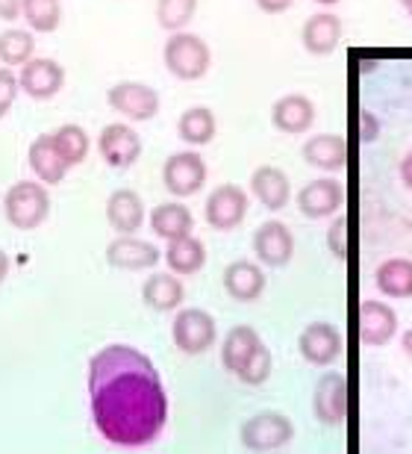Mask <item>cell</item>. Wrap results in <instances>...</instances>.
I'll use <instances>...</instances> for the list:
<instances>
[{
  "instance_id": "4",
  "label": "cell",
  "mask_w": 412,
  "mask_h": 454,
  "mask_svg": "<svg viewBox=\"0 0 412 454\" xmlns=\"http://www.w3.org/2000/svg\"><path fill=\"white\" fill-rule=\"evenodd\" d=\"M295 437V422L286 413L277 411H262L242 422L239 440L247 451H277L289 446Z\"/></svg>"
},
{
  "instance_id": "1",
  "label": "cell",
  "mask_w": 412,
  "mask_h": 454,
  "mask_svg": "<svg viewBox=\"0 0 412 454\" xmlns=\"http://www.w3.org/2000/svg\"><path fill=\"white\" fill-rule=\"evenodd\" d=\"M89 402L100 437L139 449L162 434L168 395L153 360L133 345H106L89 363Z\"/></svg>"
},
{
  "instance_id": "28",
  "label": "cell",
  "mask_w": 412,
  "mask_h": 454,
  "mask_svg": "<svg viewBox=\"0 0 412 454\" xmlns=\"http://www.w3.org/2000/svg\"><path fill=\"white\" fill-rule=\"evenodd\" d=\"M260 342H262L260 333H256L251 325H236L222 342V366L236 375V372L245 366V360L256 351V345Z\"/></svg>"
},
{
  "instance_id": "44",
  "label": "cell",
  "mask_w": 412,
  "mask_h": 454,
  "mask_svg": "<svg viewBox=\"0 0 412 454\" xmlns=\"http://www.w3.org/2000/svg\"><path fill=\"white\" fill-rule=\"evenodd\" d=\"M407 12H409V18H412V0H409V4H407Z\"/></svg>"
},
{
  "instance_id": "24",
  "label": "cell",
  "mask_w": 412,
  "mask_h": 454,
  "mask_svg": "<svg viewBox=\"0 0 412 454\" xmlns=\"http://www.w3.org/2000/svg\"><path fill=\"white\" fill-rule=\"evenodd\" d=\"M142 298H144V304H148L151 310L171 313V310H177V307L183 304L186 289H183V280L174 275V271H157V275H151L148 280H144Z\"/></svg>"
},
{
  "instance_id": "22",
  "label": "cell",
  "mask_w": 412,
  "mask_h": 454,
  "mask_svg": "<svg viewBox=\"0 0 412 454\" xmlns=\"http://www.w3.org/2000/svg\"><path fill=\"white\" fill-rule=\"evenodd\" d=\"M304 160L313 168L342 171L347 166V139L338 133H318L304 145Z\"/></svg>"
},
{
  "instance_id": "36",
  "label": "cell",
  "mask_w": 412,
  "mask_h": 454,
  "mask_svg": "<svg viewBox=\"0 0 412 454\" xmlns=\"http://www.w3.org/2000/svg\"><path fill=\"white\" fill-rule=\"evenodd\" d=\"M18 89H21V83H18V74L9 66H4V68H0V118L12 110V104L18 98Z\"/></svg>"
},
{
  "instance_id": "8",
  "label": "cell",
  "mask_w": 412,
  "mask_h": 454,
  "mask_svg": "<svg viewBox=\"0 0 412 454\" xmlns=\"http://www.w3.org/2000/svg\"><path fill=\"white\" fill-rule=\"evenodd\" d=\"M347 407H351V380H347L342 372H324L315 384V395H313V411L315 419L322 425H342L347 416Z\"/></svg>"
},
{
  "instance_id": "35",
  "label": "cell",
  "mask_w": 412,
  "mask_h": 454,
  "mask_svg": "<svg viewBox=\"0 0 412 454\" xmlns=\"http://www.w3.org/2000/svg\"><path fill=\"white\" fill-rule=\"evenodd\" d=\"M327 248L333 251V257L342 260V262H347V257H351V219H347V215H338V219L330 224Z\"/></svg>"
},
{
  "instance_id": "21",
  "label": "cell",
  "mask_w": 412,
  "mask_h": 454,
  "mask_svg": "<svg viewBox=\"0 0 412 454\" xmlns=\"http://www.w3.org/2000/svg\"><path fill=\"white\" fill-rule=\"evenodd\" d=\"M30 168L44 186L62 184L66 171L71 168L68 162L59 157V151H57V145H53L51 133H42V136H35V139H33V145H30Z\"/></svg>"
},
{
  "instance_id": "43",
  "label": "cell",
  "mask_w": 412,
  "mask_h": 454,
  "mask_svg": "<svg viewBox=\"0 0 412 454\" xmlns=\"http://www.w3.org/2000/svg\"><path fill=\"white\" fill-rule=\"evenodd\" d=\"M315 4H318V6H336L338 0H315Z\"/></svg>"
},
{
  "instance_id": "3",
  "label": "cell",
  "mask_w": 412,
  "mask_h": 454,
  "mask_svg": "<svg viewBox=\"0 0 412 454\" xmlns=\"http://www.w3.org/2000/svg\"><path fill=\"white\" fill-rule=\"evenodd\" d=\"M6 222L18 231H35L51 213V195L42 180H18L4 198Z\"/></svg>"
},
{
  "instance_id": "14",
  "label": "cell",
  "mask_w": 412,
  "mask_h": 454,
  "mask_svg": "<svg viewBox=\"0 0 412 454\" xmlns=\"http://www.w3.org/2000/svg\"><path fill=\"white\" fill-rule=\"evenodd\" d=\"M97 151L106 166L130 168L142 157V139L130 124H106L97 139Z\"/></svg>"
},
{
  "instance_id": "2",
  "label": "cell",
  "mask_w": 412,
  "mask_h": 454,
  "mask_svg": "<svg viewBox=\"0 0 412 454\" xmlns=\"http://www.w3.org/2000/svg\"><path fill=\"white\" fill-rule=\"evenodd\" d=\"M162 59H165V68H168L177 80H183V83H195V80L206 77L209 66H213V51H209V44L200 39V35L177 30L168 35V42H165Z\"/></svg>"
},
{
  "instance_id": "25",
  "label": "cell",
  "mask_w": 412,
  "mask_h": 454,
  "mask_svg": "<svg viewBox=\"0 0 412 454\" xmlns=\"http://www.w3.org/2000/svg\"><path fill=\"white\" fill-rule=\"evenodd\" d=\"M191 227H195V219H191V210L186 204L168 201V204H159L151 210V231L165 242L189 236Z\"/></svg>"
},
{
  "instance_id": "45",
  "label": "cell",
  "mask_w": 412,
  "mask_h": 454,
  "mask_svg": "<svg viewBox=\"0 0 412 454\" xmlns=\"http://www.w3.org/2000/svg\"><path fill=\"white\" fill-rule=\"evenodd\" d=\"M400 4H404V6H407V4H409V0H400Z\"/></svg>"
},
{
  "instance_id": "29",
  "label": "cell",
  "mask_w": 412,
  "mask_h": 454,
  "mask_svg": "<svg viewBox=\"0 0 412 454\" xmlns=\"http://www.w3.org/2000/svg\"><path fill=\"white\" fill-rule=\"evenodd\" d=\"M215 130H218V121H215V113L209 106H191L180 115L177 121V133L180 139L191 145V148H200V145H209L215 139Z\"/></svg>"
},
{
  "instance_id": "11",
  "label": "cell",
  "mask_w": 412,
  "mask_h": 454,
  "mask_svg": "<svg viewBox=\"0 0 412 454\" xmlns=\"http://www.w3.org/2000/svg\"><path fill=\"white\" fill-rule=\"evenodd\" d=\"M18 83H21V92L30 95L33 101H51V98L59 95L62 86H66V68H62L57 59L33 57L30 62L21 66Z\"/></svg>"
},
{
  "instance_id": "6",
  "label": "cell",
  "mask_w": 412,
  "mask_h": 454,
  "mask_svg": "<svg viewBox=\"0 0 412 454\" xmlns=\"http://www.w3.org/2000/svg\"><path fill=\"white\" fill-rule=\"evenodd\" d=\"M162 184L174 198L198 195L206 184V162L195 151L171 153L162 166Z\"/></svg>"
},
{
  "instance_id": "41",
  "label": "cell",
  "mask_w": 412,
  "mask_h": 454,
  "mask_svg": "<svg viewBox=\"0 0 412 454\" xmlns=\"http://www.w3.org/2000/svg\"><path fill=\"white\" fill-rule=\"evenodd\" d=\"M9 275V257H6V251H0V284L6 280Z\"/></svg>"
},
{
  "instance_id": "23",
  "label": "cell",
  "mask_w": 412,
  "mask_h": 454,
  "mask_svg": "<svg viewBox=\"0 0 412 454\" xmlns=\"http://www.w3.org/2000/svg\"><path fill=\"white\" fill-rule=\"evenodd\" d=\"M106 222L118 233H136L144 224V201L133 189H115L106 201Z\"/></svg>"
},
{
  "instance_id": "9",
  "label": "cell",
  "mask_w": 412,
  "mask_h": 454,
  "mask_svg": "<svg viewBox=\"0 0 412 454\" xmlns=\"http://www.w3.org/2000/svg\"><path fill=\"white\" fill-rule=\"evenodd\" d=\"M300 357L309 366H333L342 354V331L333 322H309L298 337Z\"/></svg>"
},
{
  "instance_id": "12",
  "label": "cell",
  "mask_w": 412,
  "mask_h": 454,
  "mask_svg": "<svg viewBox=\"0 0 412 454\" xmlns=\"http://www.w3.org/2000/svg\"><path fill=\"white\" fill-rule=\"evenodd\" d=\"M253 254L262 266L283 269L295 257V236L283 222H265L253 233Z\"/></svg>"
},
{
  "instance_id": "37",
  "label": "cell",
  "mask_w": 412,
  "mask_h": 454,
  "mask_svg": "<svg viewBox=\"0 0 412 454\" xmlns=\"http://www.w3.org/2000/svg\"><path fill=\"white\" fill-rule=\"evenodd\" d=\"M377 136H380L377 118H374L369 110H362V113H360V139H362V142H377Z\"/></svg>"
},
{
  "instance_id": "16",
  "label": "cell",
  "mask_w": 412,
  "mask_h": 454,
  "mask_svg": "<svg viewBox=\"0 0 412 454\" xmlns=\"http://www.w3.org/2000/svg\"><path fill=\"white\" fill-rule=\"evenodd\" d=\"M106 262L121 271H148L159 262V248H153L144 239H136L133 233H121L106 245Z\"/></svg>"
},
{
  "instance_id": "13",
  "label": "cell",
  "mask_w": 412,
  "mask_h": 454,
  "mask_svg": "<svg viewBox=\"0 0 412 454\" xmlns=\"http://www.w3.org/2000/svg\"><path fill=\"white\" fill-rule=\"evenodd\" d=\"M398 333V313L380 298H365L360 304V342L369 348H380L395 340Z\"/></svg>"
},
{
  "instance_id": "38",
  "label": "cell",
  "mask_w": 412,
  "mask_h": 454,
  "mask_svg": "<svg viewBox=\"0 0 412 454\" xmlns=\"http://www.w3.org/2000/svg\"><path fill=\"white\" fill-rule=\"evenodd\" d=\"M292 4H295V0H256L260 12H265V15H283V12H289Z\"/></svg>"
},
{
  "instance_id": "18",
  "label": "cell",
  "mask_w": 412,
  "mask_h": 454,
  "mask_svg": "<svg viewBox=\"0 0 412 454\" xmlns=\"http://www.w3.org/2000/svg\"><path fill=\"white\" fill-rule=\"evenodd\" d=\"M271 124L280 133H307L315 124V104L307 95H283L271 106Z\"/></svg>"
},
{
  "instance_id": "17",
  "label": "cell",
  "mask_w": 412,
  "mask_h": 454,
  "mask_svg": "<svg viewBox=\"0 0 412 454\" xmlns=\"http://www.w3.org/2000/svg\"><path fill=\"white\" fill-rule=\"evenodd\" d=\"M342 35H345L342 18L333 12H315L307 18L304 30H300V42H304L307 53H313V57H330L338 48Z\"/></svg>"
},
{
  "instance_id": "15",
  "label": "cell",
  "mask_w": 412,
  "mask_h": 454,
  "mask_svg": "<svg viewBox=\"0 0 412 454\" xmlns=\"http://www.w3.org/2000/svg\"><path fill=\"white\" fill-rule=\"evenodd\" d=\"M345 204V186L336 177H318L298 192V210L307 219H327L342 210Z\"/></svg>"
},
{
  "instance_id": "32",
  "label": "cell",
  "mask_w": 412,
  "mask_h": 454,
  "mask_svg": "<svg viewBox=\"0 0 412 454\" xmlns=\"http://www.w3.org/2000/svg\"><path fill=\"white\" fill-rule=\"evenodd\" d=\"M53 145H57L59 157L68 162V166H80L89 153V133L82 130L80 124H66L59 130H53Z\"/></svg>"
},
{
  "instance_id": "19",
  "label": "cell",
  "mask_w": 412,
  "mask_h": 454,
  "mask_svg": "<svg viewBox=\"0 0 412 454\" xmlns=\"http://www.w3.org/2000/svg\"><path fill=\"white\" fill-rule=\"evenodd\" d=\"M251 192L265 210L280 213L292 198V184L277 166H260L251 175Z\"/></svg>"
},
{
  "instance_id": "34",
  "label": "cell",
  "mask_w": 412,
  "mask_h": 454,
  "mask_svg": "<svg viewBox=\"0 0 412 454\" xmlns=\"http://www.w3.org/2000/svg\"><path fill=\"white\" fill-rule=\"evenodd\" d=\"M271 369H274V360H271L268 345L260 342L256 345V351L245 360V366L236 372V378H239L245 387H262L265 380L271 378Z\"/></svg>"
},
{
  "instance_id": "31",
  "label": "cell",
  "mask_w": 412,
  "mask_h": 454,
  "mask_svg": "<svg viewBox=\"0 0 412 454\" xmlns=\"http://www.w3.org/2000/svg\"><path fill=\"white\" fill-rule=\"evenodd\" d=\"M21 18L33 33H53L62 24L59 0H21Z\"/></svg>"
},
{
  "instance_id": "39",
  "label": "cell",
  "mask_w": 412,
  "mask_h": 454,
  "mask_svg": "<svg viewBox=\"0 0 412 454\" xmlns=\"http://www.w3.org/2000/svg\"><path fill=\"white\" fill-rule=\"evenodd\" d=\"M21 15V0H0V18L4 21H18Z\"/></svg>"
},
{
  "instance_id": "7",
  "label": "cell",
  "mask_w": 412,
  "mask_h": 454,
  "mask_svg": "<svg viewBox=\"0 0 412 454\" xmlns=\"http://www.w3.org/2000/svg\"><path fill=\"white\" fill-rule=\"evenodd\" d=\"M106 104L130 121H151L162 106L157 89L148 83H133V80H121V83L109 89Z\"/></svg>"
},
{
  "instance_id": "27",
  "label": "cell",
  "mask_w": 412,
  "mask_h": 454,
  "mask_svg": "<svg viewBox=\"0 0 412 454\" xmlns=\"http://www.w3.org/2000/svg\"><path fill=\"white\" fill-rule=\"evenodd\" d=\"M374 284L389 298H412V260L392 257L374 271Z\"/></svg>"
},
{
  "instance_id": "30",
  "label": "cell",
  "mask_w": 412,
  "mask_h": 454,
  "mask_svg": "<svg viewBox=\"0 0 412 454\" xmlns=\"http://www.w3.org/2000/svg\"><path fill=\"white\" fill-rule=\"evenodd\" d=\"M35 53V35L30 30H18V27H9V30L0 33V62L9 68H21L24 62H30Z\"/></svg>"
},
{
  "instance_id": "20",
  "label": "cell",
  "mask_w": 412,
  "mask_h": 454,
  "mask_svg": "<svg viewBox=\"0 0 412 454\" xmlns=\"http://www.w3.org/2000/svg\"><path fill=\"white\" fill-rule=\"evenodd\" d=\"M224 289L236 301H256L265 293V271L251 260H236L224 269Z\"/></svg>"
},
{
  "instance_id": "40",
  "label": "cell",
  "mask_w": 412,
  "mask_h": 454,
  "mask_svg": "<svg viewBox=\"0 0 412 454\" xmlns=\"http://www.w3.org/2000/svg\"><path fill=\"white\" fill-rule=\"evenodd\" d=\"M400 180H404L407 189H412V148L404 153V160H400Z\"/></svg>"
},
{
  "instance_id": "42",
  "label": "cell",
  "mask_w": 412,
  "mask_h": 454,
  "mask_svg": "<svg viewBox=\"0 0 412 454\" xmlns=\"http://www.w3.org/2000/svg\"><path fill=\"white\" fill-rule=\"evenodd\" d=\"M400 345H404L407 357L412 360V328H409V331H404V340H400Z\"/></svg>"
},
{
  "instance_id": "26",
  "label": "cell",
  "mask_w": 412,
  "mask_h": 454,
  "mask_svg": "<svg viewBox=\"0 0 412 454\" xmlns=\"http://www.w3.org/2000/svg\"><path fill=\"white\" fill-rule=\"evenodd\" d=\"M165 262L174 275H195L206 266V248L204 242L195 239V236H180V239L168 242V251H165Z\"/></svg>"
},
{
  "instance_id": "33",
  "label": "cell",
  "mask_w": 412,
  "mask_h": 454,
  "mask_svg": "<svg viewBox=\"0 0 412 454\" xmlns=\"http://www.w3.org/2000/svg\"><path fill=\"white\" fill-rule=\"evenodd\" d=\"M198 12V0H157V24L162 30H186Z\"/></svg>"
},
{
  "instance_id": "10",
  "label": "cell",
  "mask_w": 412,
  "mask_h": 454,
  "mask_svg": "<svg viewBox=\"0 0 412 454\" xmlns=\"http://www.w3.org/2000/svg\"><path fill=\"white\" fill-rule=\"evenodd\" d=\"M204 215L213 231H222V233L236 231L247 215V192L236 184H224L213 189V195L206 198Z\"/></svg>"
},
{
  "instance_id": "5",
  "label": "cell",
  "mask_w": 412,
  "mask_h": 454,
  "mask_svg": "<svg viewBox=\"0 0 412 454\" xmlns=\"http://www.w3.org/2000/svg\"><path fill=\"white\" fill-rule=\"evenodd\" d=\"M171 337L183 354H191V357H195V354H204L213 348L218 328H215V319L206 310H200V307H186V310H180L177 319H174Z\"/></svg>"
}]
</instances>
